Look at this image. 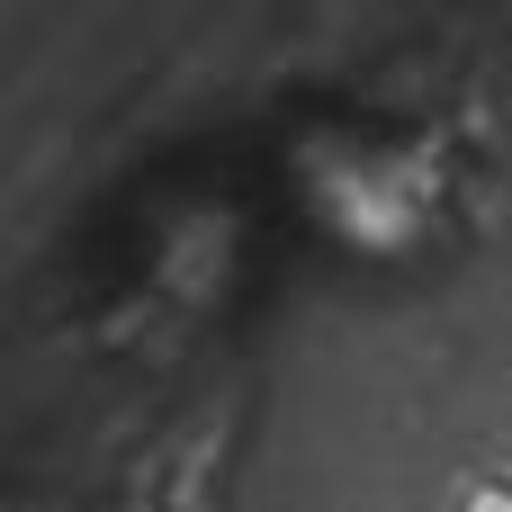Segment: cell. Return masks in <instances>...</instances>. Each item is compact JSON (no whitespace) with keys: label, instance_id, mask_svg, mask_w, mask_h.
I'll use <instances>...</instances> for the list:
<instances>
[]
</instances>
